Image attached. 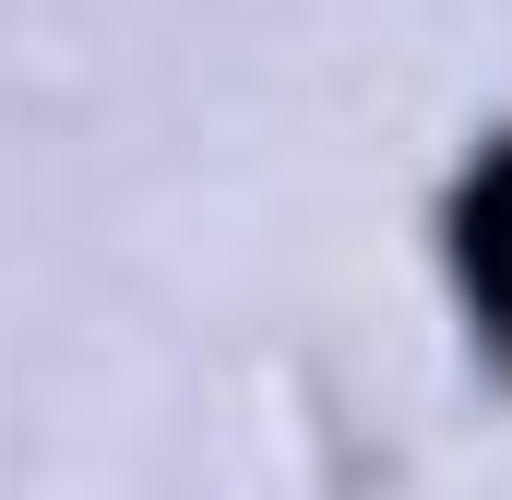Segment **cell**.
<instances>
[{
  "instance_id": "1",
  "label": "cell",
  "mask_w": 512,
  "mask_h": 500,
  "mask_svg": "<svg viewBox=\"0 0 512 500\" xmlns=\"http://www.w3.org/2000/svg\"><path fill=\"white\" fill-rule=\"evenodd\" d=\"M453 286H465L477 334L512 358V143H489V167L453 191Z\"/></svg>"
}]
</instances>
